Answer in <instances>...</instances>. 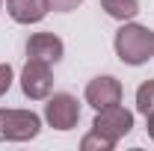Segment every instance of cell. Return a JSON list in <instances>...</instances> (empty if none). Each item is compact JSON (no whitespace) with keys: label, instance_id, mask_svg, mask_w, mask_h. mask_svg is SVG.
Segmentation results:
<instances>
[{"label":"cell","instance_id":"cell-11","mask_svg":"<svg viewBox=\"0 0 154 151\" xmlns=\"http://www.w3.org/2000/svg\"><path fill=\"white\" fill-rule=\"evenodd\" d=\"M80 148H83V151H92V148H95V151H113L116 142L107 139V136H101L98 131H92V133H86V136L80 139Z\"/></svg>","mask_w":154,"mask_h":151},{"label":"cell","instance_id":"cell-14","mask_svg":"<svg viewBox=\"0 0 154 151\" xmlns=\"http://www.w3.org/2000/svg\"><path fill=\"white\" fill-rule=\"evenodd\" d=\"M145 131H148V136L154 139V113H148V116H145Z\"/></svg>","mask_w":154,"mask_h":151},{"label":"cell","instance_id":"cell-15","mask_svg":"<svg viewBox=\"0 0 154 151\" xmlns=\"http://www.w3.org/2000/svg\"><path fill=\"white\" fill-rule=\"evenodd\" d=\"M0 6H3V0H0Z\"/></svg>","mask_w":154,"mask_h":151},{"label":"cell","instance_id":"cell-9","mask_svg":"<svg viewBox=\"0 0 154 151\" xmlns=\"http://www.w3.org/2000/svg\"><path fill=\"white\" fill-rule=\"evenodd\" d=\"M101 9L116 21H131L139 12V0H101Z\"/></svg>","mask_w":154,"mask_h":151},{"label":"cell","instance_id":"cell-13","mask_svg":"<svg viewBox=\"0 0 154 151\" xmlns=\"http://www.w3.org/2000/svg\"><path fill=\"white\" fill-rule=\"evenodd\" d=\"M45 3H48V9H54V12H71L83 0H45Z\"/></svg>","mask_w":154,"mask_h":151},{"label":"cell","instance_id":"cell-1","mask_svg":"<svg viewBox=\"0 0 154 151\" xmlns=\"http://www.w3.org/2000/svg\"><path fill=\"white\" fill-rule=\"evenodd\" d=\"M116 57L125 65H145L154 57V30L142 24H122L116 33Z\"/></svg>","mask_w":154,"mask_h":151},{"label":"cell","instance_id":"cell-2","mask_svg":"<svg viewBox=\"0 0 154 151\" xmlns=\"http://www.w3.org/2000/svg\"><path fill=\"white\" fill-rule=\"evenodd\" d=\"M42 131V119L33 110H0V142H27Z\"/></svg>","mask_w":154,"mask_h":151},{"label":"cell","instance_id":"cell-7","mask_svg":"<svg viewBox=\"0 0 154 151\" xmlns=\"http://www.w3.org/2000/svg\"><path fill=\"white\" fill-rule=\"evenodd\" d=\"M62 54H65V45L54 33H33L27 39V59H42L48 65H57Z\"/></svg>","mask_w":154,"mask_h":151},{"label":"cell","instance_id":"cell-6","mask_svg":"<svg viewBox=\"0 0 154 151\" xmlns=\"http://www.w3.org/2000/svg\"><path fill=\"white\" fill-rule=\"evenodd\" d=\"M122 92H125V89H122V83H119L116 77L101 74V77H95V80H89V83H86L83 98H86V104H89V107L104 110V107L122 104Z\"/></svg>","mask_w":154,"mask_h":151},{"label":"cell","instance_id":"cell-10","mask_svg":"<svg viewBox=\"0 0 154 151\" xmlns=\"http://www.w3.org/2000/svg\"><path fill=\"white\" fill-rule=\"evenodd\" d=\"M136 110L142 116L154 113V80H145V83L136 89Z\"/></svg>","mask_w":154,"mask_h":151},{"label":"cell","instance_id":"cell-12","mask_svg":"<svg viewBox=\"0 0 154 151\" xmlns=\"http://www.w3.org/2000/svg\"><path fill=\"white\" fill-rule=\"evenodd\" d=\"M12 80H15V71H12V65L9 62H0V98L12 89Z\"/></svg>","mask_w":154,"mask_h":151},{"label":"cell","instance_id":"cell-8","mask_svg":"<svg viewBox=\"0 0 154 151\" xmlns=\"http://www.w3.org/2000/svg\"><path fill=\"white\" fill-rule=\"evenodd\" d=\"M6 12L15 24H38L51 9L45 0H6Z\"/></svg>","mask_w":154,"mask_h":151},{"label":"cell","instance_id":"cell-3","mask_svg":"<svg viewBox=\"0 0 154 151\" xmlns=\"http://www.w3.org/2000/svg\"><path fill=\"white\" fill-rule=\"evenodd\" d=\"M45 122H48L54 131H71V128H77V122H80V104H77V98L68 95V92L48 95Z\"/></svg>","mask_w":154,"mask_h":151},{"label":"cell","instance_id":"cell-5","mask_svg":"<svg viewBox=\"0 0 154 151\" xmlns=\"http://www.w3.org/2000/svg\"><path fill=\"white\" fill-rule=\"evenodd\" d=\"M54 89V71L48 62L42 59H27V65L21 68V92L30 101H45Z\"/></svg>","mask_w":154,"mask_h":151},{"label":"cell","instance_id":"cell-4","mask_svg":"<svg viewBox=\"0 0 154 151\" xmlns=\"http://www.w3.org/2000/svg\"><path fill=\"white\" fill-rule=\"evenodd\" d=\"M134 128V113L125 110L122 104H113V107H104V110H95V122H92V131H98L101 136L119 142L122 136H128Z\"/></svg>","mask_w":154,"mask_h":151}]
</instances>
